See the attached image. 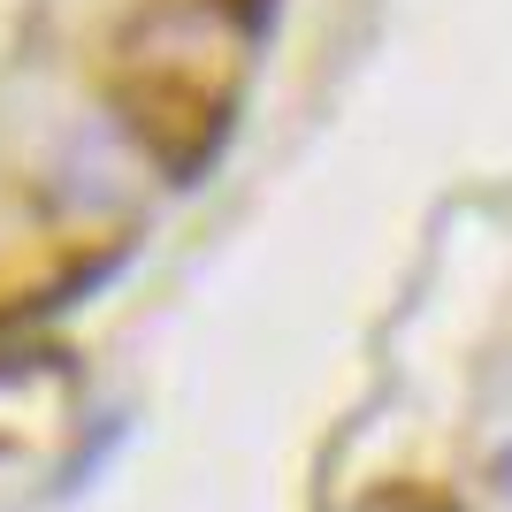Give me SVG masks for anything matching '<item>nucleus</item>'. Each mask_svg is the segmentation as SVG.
Here are the masks:
<instances>
[{"label": "nucleus", "mask_w": 512, "mask_h": 512, "mask_svg": "<svg viewBox=\"0 0 512 512\" xmlns=\"http://www.w3.org/2000/svg\"><path fill=\"white\" fill-rule=\"evenodd\" d=\"M497 474H505V490H512V451H505V459H497Z\"/></svg>", "instance_id": "obj_1"}]
</instances>
